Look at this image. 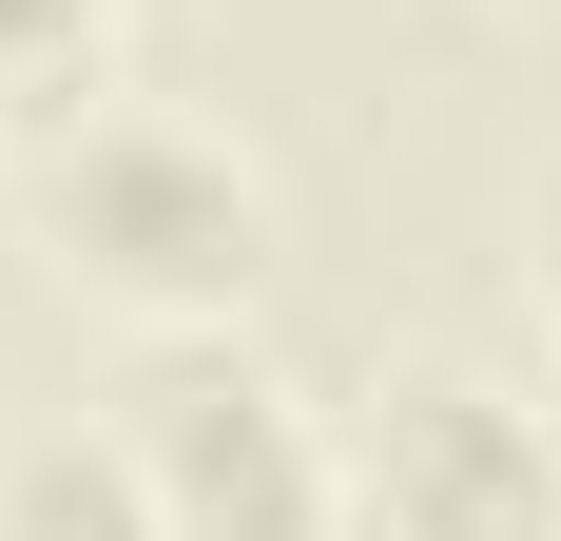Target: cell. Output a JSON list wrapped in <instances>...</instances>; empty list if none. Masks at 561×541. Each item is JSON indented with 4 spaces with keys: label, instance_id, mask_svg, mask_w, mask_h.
<instances>
[{
    "label": "cell",
    "instance_id": "obj_1",
    "mask_svg": "<svg viewBox=\"0 0 561 541\" xmlns=\"http://www.w3.org/2000/svg\"><path fill=\"white\" fill-rule=\"evenodd\" d=\"M20 232H39V270L98 290L136 348H156V329H232L272 290V174L232 156L214 116H174V97H78L39 136V174H20Z\"/></svg>",
    "mask_w": 561,
    "mask_h": 541
},
{
    "label": "cell",
    "instance_id": "obj_2",
    "mask_svg": "<svg viewBox=\"0 0 561 541\" xmlns=\"http://www.w3.org/2000/svg\"><path fill=\"white\" fill-rule=\"evenodd\" d=\"M136 445H156L174 522H232V541H290L348 503V445L290 406L232 329H156V368H136Z\"/></svg>",
    "mask_w": 561,
    "mask_h": 541
},
{
    "label": "cell",
    "instance_id": "obj_3",
    "mask_svg": "<svg viewBox=\"0 0 561 541\" xmlns=\"http://www.w3.org/2000/svg\"><path fill=\"white\" fill-rule=\"evenodd\" d=\"M348 503H388V522H542L561 503V406H504V387L465 368H407L348 445Z\"/></svg>",
    "mask_w": 561,
    "mask_h": 541
},
{
    "label": "cell",
    "instance_id": "obj_4",
    "mask_svg": "<svg viewBox=\"0 0 561 541\" xmlns=\"http://www.w3.org/2000/svg\"><path fill=\"white\" fill-rule=\"evenodd\" d=\"M136 522H174L136 426L116 445H0V541H136Z\"/></svg>",
    "mask_w": 561,
    "mask_h": 541
},
{
    "label": "cell",
    "instance_id": "obj_5",
    "mask_svg": "<svg viewBox=\"0 0 561 541\" xmlns=\"http://www.w3.org/2000/svg\"><path fill=\"white\" fill-rule=\"evenodd\" d=\"M116 58V0H0V78H78Z\"/></svg>",
    "mask_w": 561,
    "mask_h": 541
},
{
    "label": "cell",
    "instance_id": "obj_6",
    "mask_svg": "<svg viewBox=\"0 0 561 541\" xmlns=\"http://www.w3.org/2000/svg\"><path fill=\"white\" fill-rule=\"evenodd\" d=\"M523 310H542V368H561V214H542V252H523Z\"/></svg>",
    "mask_w": 561,
    "mask_h": 541
},
{
    "label": "cell",
    "instance_id": "obj_7",
    "mask_svg": "<svg viewBox=\"0 0 561 541\" xmlns=\"http://www.w3.org/2000/svg\"><path fill=\"white\" fill-rule=\"evenodd\" d=\"M523 20H561V0H523Z\"/></svg>",
    "mask_w": 561,
    "mask_h": 541
}]
</instances>
